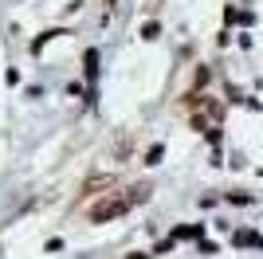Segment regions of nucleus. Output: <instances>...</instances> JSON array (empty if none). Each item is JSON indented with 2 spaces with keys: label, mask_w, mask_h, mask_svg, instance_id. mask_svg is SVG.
Returning <instances> with one entry per match:
<instances>
[{
  "label": "nucleus",
  "mask_w": 263,
  "mask_h": 259,
  "mask_svg": "<svg viewBox=\"0 0 263 259\" xmlns=\"http://www.w3.org/2000/svg\"><path fill=\"white\" fill-rule=\"evenodd\" d=\"M193 126L197 130H216L220 126V102H212V98H193Z\"/></svg>",
  "instance_id": "2"
},
{
  "label": "nucleus",
  "mask_w": 263,
  "mask_h": 259,
  "mask_svg": "<svg viewBox=\"0 0 263 259\" xmlns=\"http://www.w3.org/2000/svg\"><path fill=\"white\" fill-rule=\"evenodd\" d=\"M99 189H114V177H106V173H102V177H90V181L83 184V193H99Z\"/></svg>",
  "instance_id": "3"
},
{
  "label": "nucleus",
  "mask_w": 263,
  "mask_h": 259,
  "mask_svg": "<svg viewBox=\"0 0 263 259\" xmlns=\"http://www.w3.org/2000/svg\"><path fill=\"white\" fill-rule=\"evenodd\" d=\"M145 196H149V184H134L130 193H122V196H106V200H99V205L90 208V220H95V224L118 220V216H126L134 205H142Z\"/></svg>",
  "instance_id": "1"
}]
</instances>
